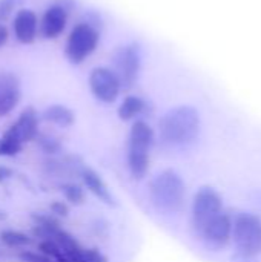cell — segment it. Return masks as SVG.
Instances as JSON below:
<instances>
[{
    "label": "cell",
    "instance_id": "6da1fadb",
    "mask_svg": "<svg viewBox=\"0 0 261 262\" xmlns=\"http://www.w3.org/2000/svg\"><path fill=\"white\" fill-rule=\"evenodd\" d=\"M160 140L169 147H185L192 144L202 127V118L194 106H177L168 111L160 123Z\"/></svg>",
    "mask_w": 261,
    "mask_h": 262
},
{
    "label": "cell",
    "instance_id": "7a4b0ae2",
    "mask_svg": "<svg viewBox=\"0 0 261 262\" xmlns=\"http://www.w3.org/2000/svg\"><path fill=\"white\" fill-rule=\"evenodd\" d=\"M149 200L157 212L175 215L183 210L186 201V184L172 169L162 170L149 183Z\"/></svg>",
    "mask_w": 261,
    "mask_h": 262
},
{
    "label": "cell",
    "instance_id": "3957f363",
    "mask_svg": "<svg viewBox=\"0 0 261 262\" xmlns=\"http://www.w3.org/2000/svg\"><path fill=\"white\" fill-rule=\"evenodd\" d=\"M154 144V130L146 121H135L128 141V169L134 180L140 181L149 170L151 147Z\"/></svg>",
    "mask_w": 261,
    "mask_h": 262
},
{
    "label": "cell",
    "instance_id": "277c9868",
    "mask_svg": "<svg viewBox=\"0 0 261 262\" xmlns=\"http://www.w3.org/2000/svg\"><path fill=\"white\" fill-rule=\"evenodd\" d=\"M232 238L237 252L249 253L258 256L261 253V220L248 212L237 215L232 223Z\"/></svg>",
    "mask_w": 261,
    "mask_h": 262
},
{
    "label": "cell",
    "instance_id": "5b68a950",
    "mask_svg": "<svg viewBox=\"0 0 261 262\" xmlns=\"http://www.w3.org/2000/svg\"><path fill=\"white\" fill-rule=\"evenodd\" d=\"M223 212V200L220 193L211 187L203 186L197 190L192 201V227L198 235L205 226Z\"/></svg>",
    "mask_w": 261,
    "mask_h": 262
},
{
    "label": "cell",
    "instance_id": "8992f818",
    "mask_svg": "<svg viewBox=\"0 0 261 262\" xmlns=\"http://www.w3.org/2000/svg\"><path fill=\"white\" fill-rule=\"evenodd\" d=\"M97 43H98V32L91 25L80 23L71 31L68 37L66 57L69 58L71 63L78 64L94 52Z\"/></svg>",
    "mask_w": 261,
    "mask_h": 262
},
{
    "label": "cell",
    "instance_id": "52a82bcc",
    "mask_svg": "<svg viewBox=\"0 0 261 262\" xmlns=\"http://www.w3.org/2000/svg\"><path fill=\"white\" fill-rule=\"evenodd\" d=\"M89 88L98 101L114 103L120 94L122 84L112 69L95 68L89 75Z\"/></svg>",
    "mask_w": 261,
    "mask_h": 262
},
{
    "label": "cell",
    "instance_id": "ba28073f",
    "mask_svg": "<svg viewBox=\"0 0 261 262\" xmlns=\"http://www.w3.org/2000/svg\"><path fill=\"white\" fill-rule=\"evenodd\" d=\"M140 71V52L134 45H128L120 48L115 52V75L120 80V84L125 88H131Z\"/></svg>",
    "mask_w": 261,
    "mask_h": 262
},
{
    "label": "cell",
    "instance_id": "9c48e42d",
    "mask_svg": "<svg viewBox=\"0 0 261 262\" xmlns=\"http://www.w3.org/2000/svg\"><path fill=\"white\" fill-rule=\"evenodd\" d=\"M198 236L212 250H220L226 247L232 238V218L228 213L222 212L205 226Z\"/></svg>",
    "mask_w": 261,
    "mask_h": 262
},
{
    "label": "cell",
    "instance_id": "30bf717a",
    "mask_svg": "<svg viewBox=\"0 0 261 262\" xmlns=\"http://www.w3.org/2000/svg\"><path fill=\"white\" fill-rule=\"evenodd\" d=\"M6 134H9L12 138H15L22 144L35 140V137L38 135V118H37V112L32 107H26L20 114V117L17 118V121L6 130Z\"/></svg>",
    "mask_w": 261,
    "mask_h": 262
},
{
    "label": "cell",
    "instance_id": "8fae6325",
    "mask_svg": "<svg viewBox=\"0 0 261 262\" xmlns=\"http://www.w3.org/2000/svg\"><path fill=\"white\" fill-rule=\"evenodd\" d=\"M20 83L11 72L0 74V118L11 114L20 101Z\"/></svg>",
    "mask_w": 261,
    "mask_h": 262
},
{
    "label": "cell",
    "instance_id": "7c38bea8",
    "mask_svg": "<svg viewBox=\"0 0 261 262\" xmlns=\"http://www.w3.org/2000/svg\"><path fill=\"white\" fill-rule=\"evenodd\" d=\"M14 34L20 43H32L37 34V17L29 9H22L14 18Z\"/></svg>",
    "mask_w": 261,
    "mask_h": 262
},
{
    "label": "cell",
    "instance_id": "4fadbf2b",
    "mask_svg": "<svg viewBox=\"0 0 261 262\" xmlns=\"http://www.w3.org/2000/svg\"><path fill=\"white\" fill-rule=\"evenodd\" d=\"M82 178H83V183L85 186L88 187V190L95 196L98 198L102 203L108 204V206H115V201H114V196L111 195L109 189H108V184L105 183V180L94 170V169H89V167H85L82 170Z\"/></svg>",
    "mask_w": 261,
    "mask_h": 262
},
{
    "label": "cell",
    "instance_id": "5bb4252c",
    "mask_svg": "<svg viewBox=\"0 0 261 262\" xmlns=\"http://www.w3.org/2000/svg\"><path fill=\"white\" fill-rule=\"evenodd\" d=\"M66 26V11L62 6H51L42 20V34L46 38H55Z\"/></svg>",
    "mask_w": 261,
    "mask_h": 262
},
{
    "label": "cell",
    "instance_id": "9a60e30c",
    "mask_svg": "<svg viewBox=\"0 0 261 262\" xmlns=\"http://www.w3.org/2000/svg\"><path fill=\"white\" fill-rule=\"evenodd\" d=\"M45 121H49L52 124L62 126V127H69L74 124V112L71 109H68L66 106L62 104H52L49 107L45 109V112L42 114Z\"/></svg>",
    "mask_w": 261,
    "mask_h": 262
},
{
    "label": "cell",
    "instance_id": "2e32d148",
    "mask_svg": "<svg viewBox=\"0 0 261 262\" xmlns=\"http://www.w3.org/2000/svg\"><path fill=\"white\" fill-rule=\"evenodd\" d=\"M145 111V101L140 97L129 95L123 100V103L118 107V118L122 121H129L140 115Z\"/></svg>",
    "mask_w": 261,
    "mask_h": 262
},
{
    "label": "cell",
    "instance_id": "e0dca14e",
    "mask_svg": "<svg viewBox=\"0 0 261 262\" xmlns=\"http://www.w3.org/2000/svg\"><path fill=\"white\" fill-rule=\"evenodd\" d=\"M0 241L9 249H22L31 244V238L18 230H3L0 232Z\"/></svg>",
    "mask_w": 261,
    "mask_h": 262
},
{
    "label": "cell",
    "instance_id": "ac0fdd59",
    "mask_svg": "<svg viewBox=\"0 0 261 262\" xmlns=\"http://www.w3.org/2000/svg\"><path fill=\"white\" fill-rule=\"evenodd\" d=\"M38 252H40L43 256H46V258H49V259H52V261L68 262L65 253L62 252V249H60L55 243H52V241H49V239H42V241L38 243Z\"/></svg>",
    "mask_w": 261,
    "mask_h": 262
},
{
    "label": "cell",
    "instance_id": "d6986e66",
    "mask_svg": "<svg viewBox=\"0 0 261 262\" xmlns=\"http://www.w3.org/2000/svg\"><path fill=\"white\" fill-rule=\"evenodd\" d=\"M62 193L65 195L66 201L74 206H82L85 203V190L74 183H66L62 186Z\"/></svg>",
    "mask_w": 261,
    "mask_h": 262
},
{
    "label": "cell",
    "instance_id": "ffe728a7",
    "mask_svg": "<svg viewBox=\"0 0 261 262\" xmlns=\"http://www.w3.org/2000/svg\"><path fill=\"white\" fill-rule=\"evenodd\" d=\"M23 144L12 138L9 134H3L0 138V157H14L22 150Z\"/></svg>",
    "mask_w": 261,
    "mask_h": 262
},
{
    "label": "cell",
    "instance_id": "44dd1931",
    "mask_svg": "<svg viewBox=\"0 0 261 262\" xmlns=\"http://www.w3.org/2000/svg\"><path fill=\"white\" fill-rule=\"evenodd\" d=\"M35 140L38 141L40 147H42L46 154L54 155V154H58V152L62 150L60 143H58L57 140H54V138L48 137V135H37V137H35Z\"/></svg>",
    "mask_w": 261,
    "mask_h": 262
},
{
    "label": "cell",
    "instance_id": "7402d4cb",
    "mask_svg": "<svg viewBox=\"0 0 261 262\" xmlns=\"http://www.w3.org/2000/svg\"><path fill=\"white\" fill-rule=\"evenodd\" d=\"M49 209H51V212H52L54 215H57V216L66 218V216L69 215V207H68V204H65L63 201H52L51 206H49Z\"/></svg>",
    "mask_w": 261,
    "mask_h": 262
},
{
    "label": "cell",
    "instance_id": "603a6c76",
    "mask_svg": "<svg viewBox=\"0 0 261 262\" xmlns=\"http://www.w3.org/2000/svg\"><path fill=\"white\" fill-rule=\"evenodd\" d=\"M20 259L23 262H55L46 256H43L42 253H32V252H22L20 253Z\"/></svg>",
    "mask_w": 261,
    "mask_h": 262
},
{
    "label": "cell",
    "instance_id": "cb8c5ba5",
    "mask_svg": "<svg viewBox=\"0 0 261 262\" xmlns=\"http://www.w3.org/2000/svg\"><path fill=\"white\" fill-rule=\"evenodd\" d=\"M17 0H0V21L5 20L14 9Z\"/></svg>",
    "mask_w": 261,
    "mask_h": 262
},
{
    "label": "cell",
    "instance_id": "d4e9b609",
    "mask_svg": "<svg viewBox=\"0 0 261 262\" xmlns=\"http://www.w3.org/2000/svg\"><path fill=\"white\" fill-rule=\"evenodd\" d=\"M229 262H260V261H258V258H257L255 255H249V253H243V252H237V250H235V253H232V256H231Z\"/></svg>",
    "mask_w": 261,
    "mask_h": 262
},
{
    "label": "cell",
    "instance_id": "484cf974",
    "mask_svg": "<svg viewBox=\"0 0 261 262\" xmlns=\"http://www.w3.org/2000/svg\"><path fill=\"white\" fill-rule=\"evenodd\" d=\"M12 177H14V172H12L9 167H6V166H0V183H3V181L9 180V178H12Z\"/></svg>",
    "mask_w": 261,
    "mask_h": 262
},
{
    "label": "cell",
    "instance_id": "4316f807",
    "mask_svg": "<svg viewBox=\"0 0 261 262\" xmlns=\"http://www.w3.org/2000/svg\"><path fill=\"white\" fill-rule=\"evenodd\" d=\"M6 40H8V31H6V28L0 23V46H3V45L6 43Z\"/></svg>",
    "mask_w": 261,
    "mask_h": 262
},
{
    "label": "cell",
    "instance_id": "83f0119b",
    "mask_svg": "<svg viewBox=\"0 0 261 262\" xmlns=\"http://www.w3.org/2000/svg\"><path fill=\"white\" fill-rule=\"evenodd\" d=\"M2 220H6V213L3 212V210H0V221Z\"/></svg>",
    "mask_w": 261,
    "mask_h": 262
}]
</instances>
